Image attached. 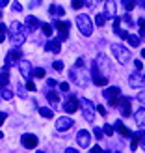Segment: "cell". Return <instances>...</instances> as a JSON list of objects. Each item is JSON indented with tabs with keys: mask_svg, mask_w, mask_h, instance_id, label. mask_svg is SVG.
Listing matches in <instances>:
<instances>
[{
	"mask_svg": "<svg viewBox=\"0 0 145 153\" xmlns=\"http://www.w3.org/2000/svg\"><path fill=\"white\" fill-rule=\"evenodd\" d=\"M93 67H95V69H97L99 73H104V71H110V69H112V64H110L108 56L99 54V56L93 60Z\"/></svg>",
	"mask_w": 145,
	"mask_h": 153,
	"instance_id": "6",
	"label": "cell"
},
{
	"mask_svg": "<svg viewBox=\"0 0 145 153\" xmlns=\"http://www.w3.org/2000/svg\"><path fill=\"white\" fill-rule=\"evenodd\" d=\"M123 19H125V22H127V25H128V26H132V25H134V22H132V19H130V15H128V13L125 15V17H123Z\"/></svg>",
	"mask_w": 145,
	"mask_h": 153,
	"instance_id": "44",
	"label": "cell"
},
{
	"mask_svg": "<svg viewBox=\"0 0 145 153\" xmlns=\"http://www.w3.org/2000/svg\"><path fill=\"white\" fill-rule=\"evenodd\" d=\"M138 25H140V32L143 36L145 34V19H138Z\"/></svg>",
	"mask_w": 145,
	"mask_h": 153,
	"instance_id": "36",
	"label": "cell"
},
{
	"mask_svg": "<svg viewBox=\"0 0 145 153\" xmlns=\"http://www.w3.org/2000/svg\"><path fill=\"white\" fill-rule=\"evenodd\" d=\"M97 2H99V0H89V2H88V6L91 7V10H93V7L97 6Z\"/></svg>",
	"mask_w": 145,
	"mask_h": 153,
	"instance_id": "49",
	"label": "cell"
},
{
	"mask_svg": "<svg viewBox=\"0 0 145 153\" xmlns=\"http://www.w3.org/2000/svg\"><path fill=\"white\" fill-rule=\"evenodd\" d=\"M60 90H62V91H69V82H62V84H60Z\"/></svg>",
	"mask_w": 145,
	"mask_h": 153,
	"instance_id": "43",
	"label": "cell"
},
{
	"mask_svg": "<svg viewBox=\"0 0 145 153\" xmlns=\"http://www.w3.org/2000/svg\"><path fill=\"white\" fill-rule=\"evenodd\" d=\"M91 79H93V84H97V86H106L108 84V76L101 75L95 67H91Z\"/></svg>",
	"mask_w": 145,
	"mask_h": 153,
	"instance_id": "14",
	"label": "cell"
},
{
	"mask_svg": "<svg viewBox=\"0 0 145 153\" xmlns=\"http://www.w3.org/2000/svg\"><path fill=\"white\" fill-rule=\"evenodd\" d=\"M47 99L52 105H58L60 103V95L56 94V91H52V90H47Z\"/></svg>",
	"mask_w": 145,
	"mask_h": 153,
	"instance_id": "25",
	"label": "cell"
},
{
	"mask_svg": "<svg viewBox=\"0 0 145 153\" xmlns=\"http://www.w3.org/2000/svg\"><path fill=\"white\" fill-rule=\"evenodd\" d=\"M21 56H22V52L19 49H11L10 52H7V56H6V67H11L13 64H19Z\"/></svg>",
	"mask_w": 145,
	"mask_h": 153,
	"instance_id": "11",
	"label": "cell"
},
{
	"mask_svg": "<svg viewBox=\"0 0 145 153\" xmlns=\"http://www.w3.org/2000/svg\"><path fill=\"white\" fill-rule=\"evenodd\" d=\"M2 136H4V134H2V131H0V138H2Z\"/></svg>",
	"mask_w": 145,
	"mask_h": 153,
	"instance_id": "58",
	"label": "cell"
},
{
	"mask_svg": "<svg viewBox=\"0 0 145 153\" xmlns=\"http://www.w3.org/2000/svg\"><path fill=\"white\" fill-rule=\"evenodd\" d=\"M113 129H116V131H117L121 136H130V134H132L130 131H128V127H125V125H123V121H121V120H117V121H116Z\"/></svg>",
	"mask_w": 145,
	"mask_h": 153,
	"instance_id": "19",
	"label": "cell"
},
{
	"mask_svg": "<svg viewBox=\"0 0 145 153\" xmlns=\"http://www.w3.org/2000/svg\"><path fill=\"white\" fill-rule=\"evenodd\" d=\"M112 54L116 56L121 64H127V62H130V51H128L127 47H123V45H119V43H113L112 45Z\"/></svg>",
	"mask_w": 145,
	"mask_h": 153,
	"instance_id": "3",
	"label": "cell"
},
{
	"mask_svg": "<svg viewBox=\"0 0 145 153\" xmlns=\"http://www.w3.org/2000/svg\"><path fill=\"white\" fill-rule=\"evenodd\" d=\"M34 75L37 76V79H43V76H45V69H43V67H37V69L34 71Z\"/></svg>",
	"mask_w": 145,
	"mask_h": 153,
	"instance_id": "35",
	"label": "cell"
},
{
	"mask_svg": "<svg viewBox=\"0 0 145 153\" xmlns=\"http://www.w3.org/2000/svg\"><path fill=\"white\" fill-rule=\"evenodd\" d=\"M130 136H132L130 149H132V151H136V149H138V146H140V138H141V136H140V134H130Z\"/></svg>",
	"mask_w": 145,
	"mask_h": 153,
	"instance_id": "28",
	"label": "cell"
},
{
	"mask_svg": "<svg viewBox=\"0 0 145 153\" xmlns=\"http://www.w3.org/2000/svg\"><path fill=\"white\" fill-rule=\"evenodd\" d=\"M56 86V80L54 79H49V88H54Z\"/></svg>",
	"mask_w": 145,
	"mask_h": 153,
	"instance_id": "50",
	"label": "cell"
},
{
	"mask_svg": "<svg viewBox=\"0 0 145 153\" xmlns=\"http://www.w3.org/2000/svg\"><path fill=\"white\" fill-rule=\"evenodd\" d=\"M76 142H78V146L84 148V149H88L89 148V142H91V134L89 131H78V134H76Z\"/></svg>",
	"mask_w": 145,
	"mask_h": 153,
	"instance_id": "10",
	"label": "cell"
},
{
	"mask_svg": "<svg viewBox=\"0 0 145 153\" xmlns=\"http://www.w3.org/2000/svg\"><path fill=\"white\" fill-rule=\"evenodd\" d=\"M93 131H95V136H97V138H102V129H99V127H95Z\"/></svg>",
	"mask_w": 145,
	"mask_h": 153,
	"instance_id": "45",
	"label": "cell"
},
{
	"mask_svg": "<svg viewBox=\"0 0 145 153\" xmlns=\"http://www.w3.org/2000/svg\"><path fill=\"white\" fill-rule=\"evenodd\" d=\"M21 144H22V146H24L26 149H35V148H37V144H39V140H37V136L26 133V134H22V136H21Z\"/></svg>",
	"mask_w": 145,
	"mask_h": 153,
	"instance_id": "7",
	"label": "cell"
},
{
	"mask_svg": "<svg viewBox=\"0 0 145 153\" xmlns=\"http://www.w3.org/2000/svg\"><path fill=\"white\" fill-rule=\"evenodd\" d=\"M102 95H104L106 101H108L110 106H116V105L119 103V99H121V88H117V86H110V88H106V90L102 91Z\"/></svg>",
	"mask_w": 145,
	"mask_h": 153,
	"instance_id": "4",
	"label": "cell"
},
{
	"mask_svg": "<svg viewBox=\"0 0 145 153\" xmlns=\"http://www.w3.org/2000/svg\"><path fill=\"white\" fill-rule=\"evenodd\" d=\"M0 97H4V99H6V101H10V99L13 97V94H11V91H10V90H7L6 86H4V88H0Z\"/></svg>",
	"mask_w": 145,
	"mask_h": 153,
	"instance_id": "30",
	"label": "cell"
},
{
	"mask_svg": "<svg viewBox=\"0 0 145 153\" xmlns=\"http://www.w3.org/2000/svg\"><path fill=\"white\" fill-rule=\"evenodd\" d=\"M19 69H21V75L28 80L30 75H32V64H30L28 60H22V58H21V60H19Z\"/></svg>",
	"mask_w": 145,
	"mask_h": 153,
	"instance_id": "15",
	"label": "cell"
},
{
	"mask_svg": "<svg viewBox=\"0 0 145 153\" xmlns=\"http://www.w3.org/2000/svg\"><path fill=\"white\" fill-rule=\"evenodd\" d=\"M54 26H56V30H58V32H60V37H58V39L60 41H63V39H67V34H69V22H67V21H56L54 22Z\"/></svg>",
	"mask_w": 145,
	"mask_h": 153,
	"instance_id": "9",
	"label": "cell"
},
{
	"mask_svg": "<svg viewBox=\"0 0 145 153\" xmlns=\"http://www.w3.org/2000/svg\"><path fill=\"white\" fill-rule=\"evenodd\" d=\"M52 67H54V69H58V71H62V69H63V62H60V60H58V62L52 64Z\"/></svg>",
	"mask_w": 145,
	"mask_h": 153,
	"instance_id": "38",
	"label": "cell"
},
{
	"mask_svg": "<svg viewBox=\"0 0 145 153\" xmlns=\"http://www.w3.org/2000/svg\"><path fill=\"white\" fill-rule=\"evenodd\" d=\"M39 114H41L43 118H47V120H50L52 116H54V112H52L50 108H47V106H41V108H39Z\"/></svg>",
	"mask_w": 145,
	"mask_h": 153,
	"instance_id": "27",
	"label": "cell"
},
{
	"mask_svg": "<svg viewBox=\"0 0 145 153\" xmlns=\"http://www.w3.org/2000/svg\"><path fill=\"white\" fill-rule=\"evenodd\" d=\"M17 94H19L21 97H26V90H24V88H22V86H21V84H19V88H17Z\"/></svg>",
	"mask_w": 145,
	"mask_h": 153,
	"instance_id": "42",
	"label": "cell"
},
{
	"mask_svg": "<svg viewBox=\"0 0 145 153\" xmlns=\"http://www.w3.org/2000/svg\"><path fill=\"white\" fill-rule=\"evenodd\" d=\"M128 86L134 88V90H138V88H143V86H145V79L140 75V71H136V73H132L130 76H128Z\"/></svg>",
	"mask_w": 145,
	"mask_h": 153,
	"instance_id": "8",
	"label": "cell"
},
{
	"mask_svg": "<svg viewBox=\"0 0 145 153\" xmlns=\"http://www.w3.org/2000/svg\"><path fill=\"white\" fill-rule=\"evenodd\" d=\"M127 39H128V43H130L132 47H138V45L141 43V39H140L138 36H134V34H128V36H127Z\"/></svg>",
	"mask_w": 145,
	"mask_h": 153,
	"instance_id": "26",
	"label": "cell"
},
{
	"mask_svg": "<svg viewBox=\"0 0 145 153\" xmlns=\"http://www.w3.org/2000/svg\"><path fill=\"white\" fill-rule=\"evenodd\" d=\"M80 106H82V114H84V118H86L88 121H93L95 120V106L93 103L89 101V99H80Z\"/></svg>",
	"mask_w": 145,
	"mask_h": 153,
	"instance_id": "5",
	"label": "cell"
},
{
	"mask_svg": "<svg viewBox=\"0 0 145 153\" xmlns=\"http://www.w3.org/2000/svg\"><path fill=\"white\" fill-rule=\"evenodd\" d=\"M74 151H76L74 148H67V149H65V153H74Z\"/></svg>",
	"mask_w": 145,
	"mask_h": 153,
	"instance_id": "52",
	"label": "cell"
},
{
	"mask_svg": "<svg viewBox=\"0 0 145 153\" xmlns=\"http://www.w3.org/2000/svg\"><path fill=\"white\" fill-rule=\"evenodd\" d=\"M41 4V0H30V7H34V6H39Z\"/></svg>",
	"mask_w": 145,
	"mask_h": 153,
	"instance_id": "48",
	"label": "cell"
},
{
	"mask_svg": "<svg viewBox=\"0 0 145 153\" xmlns=\"http://www.w3.org/2000/svg\"><path fill=\"white\" fill-rule=\"evenodd\" d=\"M11 10H13V11H22V6H21L19 2H13V4H11Z\"/></svg>",
	"mask_w": 145,
	"mask_h": 153,
	"instance_id": "39",
	"label": "cell"
},
{
	"mask_svg": "<svg viewBox=\"0 0 145 153\" xmlns=\"http://www.w3.org/2000/svg\"><path fill=\"white\" fill-rule=\"evenodd\" d=\"M121 101V99H119ZM132 114V101L128 97H123V101H121V116L123 118H128Z\"/></svg>",
	"mask_w": 145,
	"mask_h": 153,
	"instance_id": "16",
	"label": "cell"
},
{
	"mask_svg": "<svg viewBox=\"0 0 145 153\" xmlns=\"http://www.w3.org/2000/svg\"><path fill=\"white\" fill-rule=\"evenodd\" d=\"M7 4H10V0H0V7H6Z\"/></svg>",
	"mask_w": 145,
	"mask_h": 153,
	"instance_id": "51",
	"label": "cell"
},
{
	"mask_svg": "<svg viewBox=\"0 0 145 153\" xmlns=\"http://www.w3.org/2000/svg\"><path fill=\"white\" fill-rule=\"evenodd\" d=\"M86 4V0H71V6H73V10H80V7Z\"/></svg>",
	"mask_w": 145,
	"mask_h": 153,
	"instance_id": "33",
	"label": "cell"
},
{
	"mask_svg": "<svg viewBox=\"0 0 145 153\" xmlns=\"http://www.w3.org/2000/svg\"><path fill=\"white\" fill-rule=\"evenodd\" d=\"M41 30H43V34L47 36V37H50L52 36V32H54V28H52L49 22H45V25H41Z\"/></svg>",
	"mask_w": 145,
	"mask_h": 153,
	"instance_id": "29",
	"label": "cell"
},
{
	"mask_svg": "<svg viewBox=\"0 0 145 153\" xmlns=\"http://www.w3.org/2000/svg\"><path fill=\"white\" fill-rule=\"evenodd\" d=\"M69 76H71V80H74V82H78L80 86H84V84H86V80H84V76L80 75V71L76 73V69H71V71H69Z\"/></svg>",
	"mask_w": 145,
	"mask_h": 153,
	"instance_id": "23",
	"label": "cell"
},
{
	"mask_svg": "<svg viewBox=\"0 0 145 153\" xmlns=\"http://www.w3.org/2000/svg\"><path fill=\"white\" fill-rule=\"evenodd\" d=\"M95 110H97L99 114H101V116H106V108H104V106H102V105H99V106H97V108H95Z\"/></svg>",
	"mask_w": 145,
	"mask_h": 153,
	"instance_id": "40",
	"label": "cell"
},
{
	"mask_svg": "<svg viewBox=\"0 0 145 153\" xmlns=\"http://www.w3.org/2000/svg\"><path fill=\"white\" fill-rule=\"evenodd\" d=\"M74 67H84V60H82V58H78V60L74 62Z\"/></svg>",
	"mask_w": 145,
	"mask_h": 153,
	"instance_id": "46",
	"label": "cell"
},
{
	"mask_svg": "<svg viewBox=\"0 0 145 153\" xmlns=\"http://www.w3.org/2000/svg\"><path fill=\"white\" fill-rule=\"evenodd\" d=\"M134 120L140 127H145V108H138V112L134 114Z\"/></svg>",
	"mask_w": 145,
	"mask_h": 153,
	"instance_id": "21",
	"label": "cell"
},
{
	"mask_svg": "<svg viewBox=\"0 0 145 153\" xmlns=\"http://www.w3.org/2000/svg\"><path fill=\"white\" fill-rule=\"evenodd\" d=\"M141 146H143V149H145V142H143V144H141Z\"/></svg>",
	"mask_w": 145,
	"mask_h": 153,
	"instance_id": "59",
	"label": "cell"
},
{
	"mask_svg": "<svg viewBox=\"0 0 145 153\" xmlns=\"http://www.w3.org/2000/svg\"><path fill=\"white\" fill-rule=\"evenodd\" d=\"M140 4H141V6H143V7H145V0H141V2H140Z\"/></svg>",
	"mask_w": 145,
	"mask_h": 153,
	"instance_id": "56",
	"label": "cell"
},
{
	"mask_svg": "<svg viewBox=\"0 0 145 153\" xmlns=\"http://www.w3.org/2000/svg\"><path fill=\"white\" fill-rule=\"evenodd\" d=\"M26 34H28V28H24V25L13 21L10 28H7V36H10V41L15 45H22L26 41Z\"/></svg>",
	"mask_w": 145,
	"mask_h": 153,
	"instance_id": "1",
	"label": "cell"
},
{
	"mask_svg": "<svg viewBox=\"0 0 145 153\" xmlns=\"http://www.w3.org/2000/svg\"><path fill=\"white\" fill-rule=\"evenodd\" d=\"M76 25H78V30L82 32V36L89 37L93 34V22H91V19L88 15H78V17H76Z\"/></svg>",
	"mask_w": 145,
	"mask_h": 153,
	"instance_id": "2",
	"label": "cell"
},
{
	"mask_svg": "<svg viewBox=\"0 0 145 153\" xmlns=\"http://www.w3.org/2000/svg\"><path fill=\"white\" fill-rule=\"evenodd\" d=\"M50 15H54V17H63V15H65V10H63V7L62 6H50Z\"/></svg>",
	"mask_w": 145,
	"mask_h": 153,
	"instance_id": "24",
	"label": "cell"
},
{
	"mask_svg": "<svg viewBox=\"0 0 145 153\" xmlns=\"http://www.w3.org/2000/svg\"><path fill=\"white\" fill-rule=\"evenodd\" d=\"M141 58H143V60H145V49H143V51H141Z\"/></svg>",
	"mask_w": 145,
	"mask_h": 153,
	"instance_id": "54",
	"label": "cell"
},
{
	"mask_svg": "<svg viewBox=\"0 0 145 153\" xmlns=\"http://www.w3.org/2000/svg\"><path fill=\"white\" fill-rule=\"evenodd\" d=\"M45 49L50 51V52H54V54H58V52L62 51V41H60V39H50L47 45H45Z\"/></svg>",
	"mask_w": 145,
	"mask_h": 153,
	"instance_id": "17",
	"label": "cell"
},
{
	"mask_svg": "<svg viewBox=\"0 0 145 153\" xmlns=\"http://www.w3.org/2000/svg\"><path fill=\"white\" fill-rule=\"evenodd\" d=\"M26 90H28V91H35V90H37V86L34 84V80L28 79V82H26Z\"/></svg>",
	"mask_w": 145,
	"mask_h": 153,
	"instance_id": "34",
	"label": "cell"
},
{
	"mask_svg": "<svg viewBox=\"0 0 145 153\" xmlns=\"http://www.w3.org/2000/svg\"><path fill=\"white\" fill-rule=\"evenodd\" d=\"M26 26H28V30H32V32H34V30H37V28L41 26V22L37 21L35 17H32V15H30V17H26Z\"/></svg>",
	"mask_w": 145,
	"mask_h": 153,
	"instance_id": "22",
	"label": "cell"
},
{
	"mask_svg": "<svg viewBox=\"0 0 145 153\" xmlns=\"http://www.w3.org/2000/svg\"><path fill=\"white\" fill-rule=\"evenodd\" d=\"M71 127H73V120H71V118L63 116V118L56 120V131L63 133V131H67V129H71Z\"/></svg>",
	"mask_w": 145,
	"mask_h": 153,
	"instance_id": "13",
	"label": "cell"
},
{
	"mask_svg": "<svg viewBox=\"0 0 145 153\" xmlns=\"http://www.w3.org/2000/svg\"><path fill=\"white\" fill-rule=\"evenodd\" d=\"M6 118H7V114H6V112H0V125L6 121Z\"/></svg>",
	"mask_w": 145,
	"mask_h": 153,
	"instance_id": "47",
	"label": "cell"
},
{
	"mask_svg": "<svg viewBox=\"0 0 145 153\" xmlns=\"http://www.w3.org/2000/svg\"><path fill=\"white\" fill-rule=\"evenodd\" d=\"M63 110H65L67 114H74L76 110H78V101H76L74 97H71L69 101H67V103L63 105Z\"/></svg>",
	"mask_w": 145,
	"mask_h": 153,
	"instance_id": "18",
	"label": "cell"
},
{
	"mask_svg": "<svg viewBox=\"0 0 145 153\" xmlns=\"http://www.w3.org/2000/svg\"><path fill=\"white\" fill-rule=\"evenodd\" d=\"M0 19H2V7H0Z\"/></svg>",
	"mask_w": 145,
	"mask_h": 153,
	"instance_id": "57",
	"label": "cell"
},
{
	"mask_svg": "<svg viewBox=\"0 0 145 153\" xmlns=\"http://www.w3.org/2000/svg\"><path fill=\"white\" fill-rule=\"evenodd\" d=\"M138 99H140L141 103H145V88H141V90H140V94H138Z\"/></svg>",
	"mask_w": 145,
	"mask_h": 153,
	"instance_id": "41",
	"label": "cell"
},
{
	"mask_svg": "<svg viewBox=\"0 0 145 153\" xmlns=\"http://www.w3.org/2000/svg\"><path fill=\"white\" fill-rule=\"evenodd\" d=\"M134 65H136V71L143 69V62H141V60H134Z\"/></svg>",
	"mask_w": 145,
	"mask_h": 153,
	"instance_id": "37",
	"label": "cell"
},
{
	"mask_svg": "<svg viewBox=\"0 0 145 153\" xmlns=\"http://www.w3.org/2000/svg\"><path fill=\"white\" fill-rule=\"evenodd\" d=\"M113 133H116V131H113V127H112V125H108V123H106V125L102 127V134H106V136H112Z\"/></svg>",
	"mask_w": 145,
	"mask_h": 153,
	"instance_id": "32",
	"label": "cell"
},
{
	"mask_svg": "<svg viewBox=\"0 0 145 153\" xmlns=\"http://www.w3.org/2000/svg\"><path fill=\"white\" fill-rule=\"evenodd\" d=\"M143 79H145V75H143Z\"/></svg>",
	"mask_w": 145,
	"mask_h": 153,
	"instance_id": "60",
	"label": "cell"
},
{
	"mask_svg": "<svg viewBox=\"0 0 145 153\" xmlns=\"http://www.w3.org/2000/svg\"><path fill=\"white\" fill-rule=\"evenodd\" d=\"M4 41V34H0V43H2Z\"/></svg>",
	"mask_w": 145,
	"mask_h": 153,
	"instance_id": "55",
	"label": "cell"
},
{
	"mask_svg": "<svg viewBox=\"0 0 145 153\" xmlns=\"http://www.w3.org/2000/svg\"><path fill=\"white\" fill-rule=\"evenodd\" d=\"M7 82H10V67H4L0 71V88L7 86Z\"/></svg>",
	"mask_w": 145,
	"mask_h": 153,
	"instance_id": "20",
	"label": "cell"
},
{
	"mask_svg": "<svg viewBox=\"0 0 145 153\" xmlns=\"http://www.w3.org/2000/svg\"><path fill=\"white\" fill-rule=\"evenodd\" d=\"M104 22H106L104 13H99L97 17H95V25H97V26H104Z\"/></svg>",
	"mask_w": 145,
	"mask_h": 153,
	"instance_id": "31",
	"label": "cell"
},
{
	"mask_svg": "<svg viewBox=\"0 0 145 153\" xmlns=\"http://www.w3.org/2000/svg\"><path fill=\"white\" fill-rule=\"evenodd\" d=\"M4 32H6V26H4V25H0V34H4Z\"/></svg>",
	"mask_w": 145,
	"mask_h": 153,
	"instance_id": "53",
	"label": "cell"
},
{
	"mask_svg": "<svg viewBox=\"0 0 145 153\" xmlns=\"http://www.w3.org/2000/svg\"><path fill=\"white\" fill-rule=\"evenodd\" d=\"M116 15H117L116 0H106V2H104V17L106 19H113Z\"/></svg>",
	"mask_w": 145,
	"mask_h": 153,
	"instance_id": "12",
	"label": "cell"
}]
</instances>
